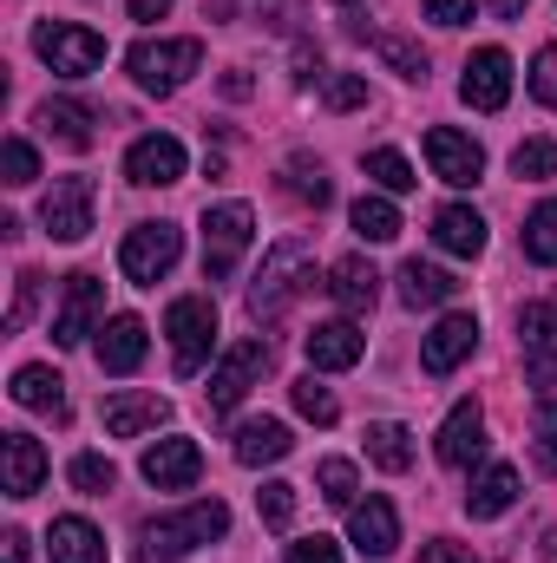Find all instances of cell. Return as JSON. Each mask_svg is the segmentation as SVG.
<instances>
[{
	"label": "cell",
	"instance_id": "1",
	"mask_svg": "<svg viewBox=\"0 0 557 563\" xmlns=\"http://www.w3.org/2000/svg\"><path fill=\"white\" fill-rule=\"evenodd\" d=\"M230 531V505L223 498H197L190 511H177V518H151L139 531V563H177L190 558L197 544H217Z\"/></svg>",
	"mask_w": 557,
	"mask_h": 563
},
{
	"label": "cell",
	"instance_id": "2",
	"mask_svg": "<svg viewBox=\"0 0 557 563\" xmlns=\"http://www.w3.org/2000/svg\"><path fill=\"white\" fill-rule=\"evenodd\" d=\"M308 288H315V243L308 236H282L276 250L263 256L256 282H250V314L256 321H276L282 308L295 295H308Z\"/></svg>",
	"mask_w": 557,
	"mask_h": 563
},
{
	"label": "cell",
	"instance_id": "3",
	"mask_svg": "<svg viewBox=\"0 0 557 563\" xmlns=\"http://www.w3.org/2000/svg\"><path fill=\"white\" fill-rule=\"evenodd\" d=\"M164 334H171V367H177L184 380L204 374L210 354H217V301H210V295H177V301L164 308Z\"/></svg>",
	"mask_w": 557,
	"mask_h": 563
},
{
	"label": "cell",
	"instance_id": "4",
	"mask_svg": "<svg viewBox=\"0 0 557 563\" xmlns=\"http://www.w3.org/2000/svg\"><path fill=\"white\" fill-rule=\"evenodd\" d=\"M125 73L139 79V92L171 99L190 73H204V40H139L125 53Z\"/></svg>",
	"mask_w": 557,
	"mask_h": 563
},
{
	"label": "cell",
	"instance_id": "5",
	"mask_svg": "<svg viewBox=\"0 0 557 563\" xmlns=\"http://www.w3.org/2000/svg\"><path fill=\"white\" fill-rule=\"evenodd\" d=\"M256 243V210L250 203H217L204 210V282H230L237 263Z\"/></svg>",
	"mask_w": 557,
	"mask_h": 563
},
{
	"label": "cell",
	"instance_id": "6",
	"mask_svg": "<svg viewBox=\"0 0 557 563\" xmlns=\"http://www.w3.org/2000/svg\"><path fill=\"white\" fill-rule=\"evenodd\" d=\"M33 53H40L59 79H86V73L106 66V40H99L92 26H79V20H40V26H33Z\"/></svg>",
	"mask_w": 557,
	"mask_h": 563
},
{
	"label": "cell",
	"instance_id": "7",
	"mask_svg": "<svg viewBox=\"0 0 557 563\" xmlns=\"http://www.w3.org/2000/svg\"><path fill=\"white\" fill-rule=\"evenodd\" d=\"M177 256H184V230L177 223H139L119 243V269L139 282V288H157V282L177 269Z\"/></svg>",
	"mask_w": 557,
	"mask_h": 563
},
{
	"label": "cell",
	"instance_id": "8",
	"mask_svg": "<svg viewBox=\"0 0 557 563\" xmlns=\"http://www.w3.org/2000/svg\"><path fill=\"white\" fill-rule=\"evenodd\" d=\"M40 223L53 243H86L92 230V177H53V190L40 197Z\"/></svg>",
	"mask_w": 557,
	"mask_h": 563
},
{
	"label": "cell",
	"instance_id": "9",
	"mask_svg": "<svg viewBox=\"0 0 557 563\" xmlns=\"http://www.w3.org/2000/svg\"><path fill=\"white\" fill-rule=\"evenodd\" d=\"M99 314H106V282L92 276V269L66 276L59 314H53V341H59V347H79L86 334H99Z\"/></svg>",
	"mask_w": 557,
	"mask_h": 563
},
{
	"label": "cell",
	"instance_id": "10",
	"mask_svg": "<svg viewBox=\"0 0 557 563\" xmlns=\"http://www.w3.org/2000/svg\"><path fill=\"white\" fill-rule=\"evenodd\" d=\"M263 367H270V347L263 341H237L217 367H210V387H204V400H210V413H230L256 380H263Z\"/></svg>",
	"mask_w": 557,
	"mask_h": 563
},
{
	"label": "cell",
	"instance_id": "11",
	"mask_svg": "<svg viewBox=\"0 0 557 563\" xmlns=\"http://www.w3.org/2000/svg\"><path fill=\"white\" fill-rule=\"evenodd\" d=\"M139 472L157 485V492H190L197 478H204V445L197 439H184V432H171V439H151L139 459Z\"/></svg>",
	"mask_w": 557,
	"mask_h": 563
},
{
	"label": "cell",
	"instance_id": "12",
	"mask_svg": "<svg viewBox=\"0 0 557 563\" xmlns=\"http://www.w3.org/2000/svg\"><path fill=\"white\" fill-rule=\"evenodd\" d=\"M459 99H466L472 112H505V99H512V53H505V46H479V53L466 59Z\"/></svg>",
	"mask_w": 557,
	"mask_h": 563
},
{
	"label": "cell",
	"instance_id": "13",
	"mask_svg": "<svg viewBox=\"0 0 557 563\" xmlns=\"http://www.w3.org/2000/svg\"><path fill=\"white\" fill-rule=\"evenodd\" d=\"M472 347H479V314L452 308V314H439V321H433V334L419 341V367L439 380V374H452V367H459Z\"/></svg>",
	"mask_w": 557,
	"mask_h": 563
},
{
	"label": "cell",
	"instance_id": "14",
	"mask_svg": "<svg viewBox=\"0 0 557 563\" xmlns=\"http://www.w3.org/2000/svg\"><path fill=\"white\" fill-rule=\"evenodd\" d=\"M426 164H433L439 184L466 190V184H479L485 151H479V139H466V132H452V125H433V132H426Z\"/></svg>",
	"mask_w": 557,
	"mask_h": 563
},
{
	"label": "cell",
	"instance_id": "15",
	"mask_svg": "<svg viewBox=\"0 0 557 563\" xmlns=\"http://www.w3.org/2000/svg\"><path fill=\"white\" fill-rule=\"evenodd\" d=\"M302 354H308V367L315 374H348L361 354H368V334L341 314V321H315L308 328V341H302Z\"/></svg>",
	"mask_w": 557,
	"mask_h": 563
},
{
	"label": "cell",
	"instance_id": "16",
	"mask_svg": "<svg viewBox=\"0 0 557 563\" xmlns=\"http://www.w3.org/2000/svg\"><path fill=\"white\" fill-rule=\"evenodd\" d=\"M125 177H132L139 190H171V184L184 177V144L171 139V132H144V139L125 151Z\"/></svg>",
	"mask_w": 557,
	"mask_h": 563
},
{
	"label": "cell",
	"instance_id": "17",
	"mask_svg": "<svg viewBox=\"0 0 557 563\" xmlns=\"http://www.w3.org/2000/svg\"><path fill=\"white\" fill-rule=\"evenodd\" d=\"M518 347H525L532 380L551 387V374H557V301H525V308H518Z\"/></svg>",
	"mask_w": 557,
	"mask_h": 563
},
{
	"label": "cell",
	"instance_id": "18",
	"mask_svg": "<svg viewBox=\"0 0 557 563\" xmlns=\"http://www.w3.org/2000/svg\"><path fill=\"white\" fill-rule=\"evenodd\" d=\"M348 544L361 551V558H394L401 551V518H394V505L387 498H361V505H348Z\"/></svg>",
	"mask_w": 557,
	"mask_h": 563
},
{
	"label": "cell",
	"instance_id": "19",
	"mask_svg": "<svg viewBox=\"0 0 557 563\" xmlns=\"http://www.w3.org/2000/svg\"><path fill=\"white\" fill-rule=\"evenodd\" d=\"M439 465H472V459H485V413H479V400H459L446 420H439Z\"/></svg>",
	"mask_w": 557,
	"mask_h": 563
},
{
	"label": "cell",
	"instance_id": "20",
	"mask_svg": "<svg viewBox=\"0 0 557 563\" xmlns=\"http://www.w3.org/2000/svg\"><path fill=\"white\" fill-rule=\"evenodd\" d=\"M144 321L139 314H112L106 328H99V341H92V354H99V367L106 374H139V361H144Z\"/></svg>",
	"mask_w": 557,
	"mask_h": 563
},
{
	"label": "cell",
	"instance_id": "21",
	"mask_svg": "<svg viewBox=\"0 0 557 563\" xmlns=\"http://www.w3.org/2000/svg\"><path fill=\"white\" fill-rule=\"evenodd\" d=\"M164 420H171V400L164 394H132L125 387V394L106 400V432L112 439H139V432H151V426H164Z\"/></svg>",
	"mask_w": 557,
	"mask_h": 563
},
{
	"label": "cell",
	"instance_id": "22",
	"mask_svg": "<svg viewBox=\"0 0 557 563\" xmlns=\"http://www.w3.org/2000/svg\"><path fill=\"white\" fill-rule=\"evenodd\" d=\"M433 243L446 250V256H485V217L472 210V203H446L439 217H433Z\"/></svg>",
	"mask_w": 557,
	"mask_h": 563
},
{
	"label": "cell",
	"instance_id": "23",
	"mask_svg": "<svg viewBox=\"0 0 557 563\" xmlns=\"http://www.w3.org/2000/svg\"><path fill=\"white\" fill-rule=\"evenodd\" d=\"M518 505V465H485L466 485V518H505Z\"/></svg>",
	"mask_w": 557,
	"mask_h": 563
},
{
	"label": "cell",
	"instance_id": "24",
	"mask_svg": "<svg viewBox=\"0 0 557 563\" xmlns=\"http://www.w3.org/2000/svg\"><path fill=\"white\" fill-rule=\"evenodd\" d=\"M328 295H335V308H341V314H368V308H374V295H381L374 263H368V256H341V263L328 269Z\"/></svg>",
	"mask_w": 557,
	"mask_h": 563
},
{
	"label": "cell",
	"instance_id": "25",
	"mask_svg": "<svg viewBox=\"0 0 557 563\" xmlns=\"http://www.w3.org/2000/svg\"><path fill=\"white\" fill-rule=\"evenodd\" d=\"M53 563H112L106 551V531L92 518H53Z\"/></svg>",
	"mask_w": 557,
	"mask_h": 563
},
{
	"label": "cell",
	"instance_id": "26",
	"mask_svg": "<svg viewBox=\"0 0 557 563\" xmlns=\"http://www.w3.org/2000/svg\"><path fill=\"white\" fill-rule=\"evenodd\" d=\"M288 445H295V439H288V426H282V420H243V426H237V445H230V452H237V465L263 472V465L288 459Z\"/></svg>",
	"mask_w": 557,
	"mask_h": 563
},
{
	"label": "cell",
	"instance_id": "27",
	"mask_svg": "<svg viewBox=\"0 0 557 563\" xmlns=\"http://www.w3.org/2000/svg\"><path fill=\"white\" fill-rule=\"evenodd\" d=\"M46 485V445L33 432H7V498H33Z\"/></svg>",
	"mask_w": 557,
	"mask_h": 563
},
{
	"label": "cell",
	"instance_id": "28",
	"mask_svg": "<svg viewBox=\"0 0 557 563\" xmlns=\"http://www.w3.org/2000/svg\"><path fill=\"white\" fill-rule=\"evenodd\" d=\"M452 295H459V282L446 276L439 263H419V256L401 263V301H407V308H446Z\"/></svg>",
	"mask_w": 557,
	"mask_h": 563
},
{
	"label": "cell",
	"instance_id": "29",
	"mask_svg": "<svg viewBox=\"0 0 557 563\" xmlns=\"http://www.w3.org/2000/svg\"><path fill=\"white\" fill-rule=\"evenodd\" d=\"M40 125L53 132V139L66 144V151H92V106H79V99H46L40 106Z\"/></svg>",
	"mask_w": 557,
	"mask_h": 563
},
{
	"label": "cell",
	"instance_id": "30",
	"mask_svg": "<svg viewBox=\"0 0 557 563\" xmlns=\"http://www.w3.org/2000/svg\"><path fill=\"white\" fill-rule=\"evenodd\" d=\"M13 400H20L26 413H53V420H66V380H59L53 367H20V374H13Z\"/></svg>",
	"mask_w": 557,
	"mask_h": 563
},
{
	"label": "cell",
	"instance_id": "31",
	"mask_svg": "<svg viewBox=\"0 0 557 563\" xmlns=\"http://www.w3.org/2000/svg\"><path fill=\"white\" fill-rule=\"evenodd\" d=\"M282 190H288L295 203H308V210H321V203H335V184H328V170H321V157H288V164H282Z\"/></svg>",
	"mask_w": 557,
	"mask_h": 563
},
{
	"label": "cell",
	"instance_id": "32",
	"mask_svg": "<svg viewBox=\"0 0 557 563\" xmlns=\"http://www.w3.org/2000/svg\"><path fill=\"white\" fill-rule=\"evenodd\" d=\"M368 459H374L381 472H407V465H414V432L401 420H374L368 426Z\"/></svg>",
	"mask_w": 557,
	"mask_h": 563
},
{
	"label": "cell",
	"instance_id": "33",
	"mask_svg": "<svg viewBox=\"0 0 557 563\" xmlns=\"http://www.w3.org/2000/svg\"><path fill=\"white\" fill-rule=\"evenodd\" d=\"M348 223H354V236H361V243H394V236H401V210H394L387 197H374V190H368V197H354Z\"/></svg>",
	"mask_w": 557,
	"mask_h": 563
},
{
	"label": "cell",
	"instance_id": "34",
	"mask_svg": "<svg viewBox=\"0 0 557 563\" xmlns=\"http://www.w3.org/2000/svg\"><path fill=\"white\" fill-rule=\"evenodd\" d=\"M525 256L557 269V197H545L532 217H525Z\"/></svg>",
	"mask_w": 557,
	"mask_h": 563
},
{
	"label": "cell",
	"instance_id": "35",
	"mask_svg": "<svg viewBox=\"0 0 557 563\" xmlns=\"http://www.w3.org/2000/svg\"><path fill=\"white\" fill-rule=\"evenodd\" d=\"M66 478H73V492H86V498H106V492L119 485V465H112L106 452H79V459L66 465Z\"/></svg>",
	"mask_w": 557,
	"mask_h": 563
},
{
	"label": "cell",
	"instance_id": "36",
	"mask_svg": "<svg viewBox=\"0 0 557 563\" xmlns=\"http://www.w3.org/2000/svg\"><path fill=\"white\" fill-rule=\"evenodd\" d=\"M361 170H368V177H374L381 190H394V197H401V190H414V184H419V177H414V164H407V157H401L394 144L368 151V157H361Z\"/></svg>",
	"mask_w": 557,
	"mask_h": 563
},
{
	"label": "cell",
	"instance_id": "37",
	"mask_svg": "<svg viewBox=\"0 0 557 563\" xmlns=\"http://www.w3.org/2000/svg\"><path fill=\"white\" fill-rule=\"evenodd\" d=\"M374 53L401 73V79H414V86H426V53H419L407 33H374Z\"/></svg>",
	"mask_w": 557,
	"mask_h": 563
},
{
	"label": "cell",
	"instance_id": "38",
	"mask_svg": "<svg viewBox=\"0 0 557 563\" xmlns=\"http://www.w3.org/2000/svg\"><path fill=\"white\" fill-rule=\"evenodd\" d=\"M288 400H295V413H302V420H315V426H335V420H341L335 394H328V387H321L315 374H302V380L288 387Z\"/></svg>",
	"mask_w": 557,
	"mask_h": 563
},
{
	"label": "cell",
	"instance_id": "39",
	"mask_svg": "<svg viewBox=\"0 0 557 563\" xmlns=\"http://www.w3.org/2000/svg\"><path fill=\"white\" fill-rule=\"evenodd\" d=\"M512 177H525V184L557 177V144L551 139H525L518 151H512Z\"/></svg>",
	"mask_w": 557,
	"mask_h": 563
},
{
	"label": "cell",
	"instance_id": "40",
	"mask_svg": "<svg viewBox=\"0 0 557 563\" xmlns=\"http://www.w3.org/2000/svg\"><path fill=\"white\" fill-rule=\"evenodd\" d=\"M315 485H321V498H328V505H361V498H354V492H361V478H354V465H348V459H321V465H315Z\"/></svg>",
	"mask_w": 557,
	"mask_h": 563
},
{
	"label": "cell",
	"instance_id": "41",
	"mask_svg": "<svg viewBox=\"0 0 557 563\" xmlns=\"http://www.w3.org/2000/svg\"><path fill=\"white\" fill-rule=\"evenodd\" d=\"M321 106L328 112H361L368 106V79L361 73H328L321 79Z\"/></svg>",
	"mask_w": 557,
	"mask_h": 563
},
{
	"label": "cell",
	"instance_id": "42",
	"mask_svg": "<svg viewBox=\"0 0 557 563\" xmlns=\"http://www.w3.org/2000/svg\"><path fill=\"white\" fill-rule=\"evenodd\" d=\"M256 511H263V525H270V531H288V525H295V485L270 478V485L256 492Z\"/></svg>",
	"mask_w": 557,
	"mask_h": 563
},
{
	"label": "cell",
	"instance_id": "43",
	"mask_svg": "<svg viewBox=\"0 0 557 563\" xmlns=\"http://www.w3.org/2000/svg\"><path fill=\"white\" fill-rule=\"evenodd\" d=\"M532 439H538V465L557 472V394L538 400V413H532Z\"/></svg>",
	"mask_w": 557,
	"mask_h": 563
},
{
	"label": "cell",
	"instance_id": "44",
	"mask_svg": "<svg viewBox=\"0 0 557 563\" xmlns=\"http://www.w3.org/2000/svg\"><path fill=\"white\" fill-rule=\"evenodd\" d=\"M0 170H7V184H13V190H26V184L40 177V157H33V144H26V139H7V151H0Z\"/></svg>",
	"mask_w": 557,
	"mask_h": 563
},
{
	"label": "cell",
	"instance_id": "45",
	"mask_svg": "<svg viewBox=\"0 0 557 563\" xmlns=\"http://www.w3.org/2000/svg\"><path fill=\"white\" fill-rule=\"evenodd\" d=\"M33 301H40V269H20V276H13V308H7V321H0V328H7V334H20V328H26V314H33Z\"/></svg>",
	"mask_w": 557,
	"mask_h": 563
},
{
	"label": "cell",
	"instance_id": "46",
	"mask_svg": "<svg viewBox=\"0 0 557 563\" xmlns=\"http://www.w3.org/2000/svg\"><path fill=\"white\" fill-rule=\"evenodd\" d=\"M525 86H532V99H538V106H557V46H538V59H532V73H525Z\"/></svg>",
	"mask_w": 557,
	"mask_h": 563
},
{
	"label": "cell",
	"instance_id": "47",
	"mask_svg": "<svg viewBox=\"0 0 557 563\" xmlns=\"http://www.w3.org/2000/svg\"><path fill=\"white\" fill-rule=\"evenodd\" d=\"M282 563H341V544L315 531V538H295V544L282 551Z\"/></svg>",
	"mask_w": 557,
	"mask_h": 563
},
{
	"label": "cell",
	"instance_id": "48",
	"mask_svg": "<svg viewBox=\"0 0 557 563\" xmlns=\"http://www.w3.org/2000/svg\"><path fill=\"white\" fill-rule=\"evenodd\" d=\"M472 7H479V0H419V13H426L433 26H466Z\"/></svg>",
	"mask_w": 557,
	"mask_h": 563
},
{
	"label": "cell",
	"instance_id": "49",
	"mask_svg": "<svg viewBox=\"0 0 557 563\" xmlns=\"http://www.w3.org/2000/svg\"><path fill=\"white\" fill-rule=\"evenodd\" d=\"M419 563H479V558H472L466 544H446V538H433V544L419 551Z\"/></svg>",
	"mask_w": 557,
	"mask_h": 563
},
{
	"label": "cell",
	"instance_id": "50",
	"mask_svg": "<svg viewBox=\"0 0 557 563\" xmlns=\"http://www.w3.org/2000/svg\"><path fill=\"white\" fill-rule=\"evenodd\" d=\"M250 92H256V79H250L243 66H230V73H223V99H250Z\"/></svg>",
	"mask_w": 557,
	"mask_h": 563
},
{
	"label": "cell",
	"instance_id": "51",
	"mask_svg": "<svg viewBox=\"0 0 557 563\" xmlns=\"http://www.w3.org/2000/svg\"><path fill=\"white\" fill-rule=\"evenodd\" d=\"M177 0H132V20H164Z\"/></svg>",
	"mask_w": 557,
	"mask_h": 563
},
{
	"label": "cell",
	"instance_id": "52",
	"mask_svg": "<svg viewBox=\"0 0 557 563\" xmlns=\"http://www.w3.org/2000/svg\"><path fill=\"white\" fill-rule=\"evenodd\" d=\"M479 7H485V13H499V20H518L532 0H479Z\"/></svg>",
	"mask_w": 557,
	"mask_h": 563
},
{
	"label": "cell",
	"instance_id": "53",
	"mask_svg": "<svg viewBox=\"0 0 557 563\" xmlns=\"http://www.w3.org/2000/svg\"><path fill=\"white\" fill-rule=\"evenodd\" d=\"M7 563H26V531H7Z\"/></svg>",
	"mask_w": 557,
	"mask_h": 563
},
{
	"label": "cell",
	"instance_id": "54",
	"mask_svg": "<svg viewBox=\"0 0 557 563\" xmlns=\"http://www.w3.org/2000/svg\"><path fill=\"white\" fill-rule=\"evenodd\" d=\"M335 7H361V0H335Z\"/></svg>",
	"mask_w": 557,
	"mask_h": 563
}]
</instances>
